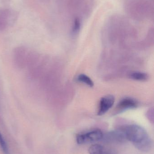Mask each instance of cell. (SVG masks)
<instances>
[{"label": "cell", "instance_id": "1", "mask_svg": "<svg viewBox=\"0 0 154 154\" xmlns=\"http://www.w3.org/2000/svg\"><path fill=\"white\" fill-rule=\"evenodd\" d=\"M127 141H130L139 151L147 152L152 149V142L146 131L136 125H129L121 128Z\"/></svg>", "mask_w": 154, "mask_h": 154}, {"label": "cell", "instance_id": "2", "mask_svg": "<svg viewBox=\"0 0 154 154\" xmlns=\"http://www.w3.org/2000/svg\"><path fill=\"white\" fill-rule=\"evenodd\" d=\"M126 9L130 16L136 20H144L153 15V9L145 0H127Z\"/></svg>", "mask_w": 154, "mask_h": 154}, {"label": "cell", "instance_id": "3", "mask_svg": "<svg viewBox=\"0 0 154 154\" xmlns=\"http://www.w3.org/2000/svg\"><path fill=\"white\" fill-rule=\"evenodd\" d=\"M31 51L24 47L15 48L13 52V60L14 66L19 69L26 68Z\"/></svg>", "mask_w": 154, "mask_h": 154}, {"label": "cell", "instance_id": "4", "mask_svg": "<svg viewBox=\"0 0 154 154\" xmlns=\"http://www.w3.org/2000/svg\"><path fill=\"white\" fill-rule=\"evenodd\" d=\"M104 134L99 129H95L82 134H80L76 136V141L78 144L83 145L101 141Z\"/></svg>", "mask_w": 154, "mask_h": 154}, {"label": "cell", "instance_id": "5", "mask_svg": "<svg viewBox=\"0 0 154 154\" xmlns=\"http://www.w3.org/2000/svg\"><path fill=\"white\" fill-rule=\"evenodd\" d=\"M102 140L105 143L116 144L124 143L127 141L124 133L121 128L104 134Z\"/></svg>", "mask_w": 154, "mask_h": 154}, {"label": "cell", "instance_id": "6", "mask_svg": "<svg viewBox=\"0 0 154 154\" xmlns=\"http://www.w3.org/2000/svg\"><path fill=\"white\" fill-rule=\"evenodd\" d=\"M115 98L113 95H107L103 97L99 101L97 115L102 116L107 113L114 105Z\"/></svg>", "mask_w": 154, "mask_h": 154}, {"label": "cell", "instance_id": "7", "mask_svg": "<svg viewBox=\"0 0 154 154\" xmlns=\"http://www.w3.org/2000/svg\"><path fill=\"white\" fill-rule=\"evenodd\" d=\"M138 102L134 99L125 97L122 99L118 104L117 109L120 111L135 108L138 106Z\"/></svg>", "mask_w": 154, "mask_h": 154}, {"label": "cell", "instance_id": "8", "mask_svg": "<svg viewBox=\"0 0 154 154\" xmlns=\"http://www.w3.org/2000/svg\"><path fill=\"white\" fill-rule=\"evenodd\" d=\"M78 82L87 85L88 87L92 88L94 86V83L92 80L85 74H80L79 75L77 78Z\"/></svg>", "mask_w": 154, "mask_h": 154}, {"label": "cell", "instance_id": "9", "mask_svg": "<svg viewBox=\"0 0 154 154\" xmlns=\"http://www.w3.org/2000/svg\"><path fill=\"white\" fill-rule=\"evenodd\" d=\"M130 78L138 81H145L148 80L149 76L146 73L141 72H134L131 73Z\"/></svg>", "mask_w": 154, "mask_h": 154}, {"label": "cell", "instance_id": "10", "mask_svg": "<svg viewBox=\"0 0 154 154\" xmlns=\"http://www.w3.org/2000/svg\"><path fill=\"white\" fill-rule=\"evenodd\" d=\"M105 147L101 145L95 144L92 145L89 148V154H103Z\"/></svg>", "mask_w": 154, "mask_h": 154}, {"label": "cell", "instance_id": "11", "mask_svg": "<svg viewBox=\"0 0 154 154\" xmlns=\"http://www.w3.org/2000/svg\"><path fill=\"white\" fill-rule=\"evenodd\" d=\"M81 26L80 20L78 17H76L73 22L72 26V32L73 34H77L79 31Z\"/></svg>", "mask_w": 154, "mask_h": 154}, {"label": "cell", "instance_id": "12", "mask_svg": "<svg viewBox=\"0 0 154 154\" xmlns=\"http://www.w3.org/2000/svg\"><path fill=\"white\" fill-rule=\"evenodd\" d=\"M0 147L2 148L4 154H10L7 144L1 133H0Z\"/></svg>", "mask_w": 154, "mask_h": 154}, {"label": "cell", "instance_id": "13", "mask_svg": "<svg viewBox=\"0 0 154 154\" xmlns=\"http://www.w3.org/2000/svg\"><path fill=\"white\" fill-rule=\"evenodd\" d=\"M103 154H118L116 151L112 148H106L105 147Z\"/></svg>", "mask_w": 154, "mask_h": 154}]
</instances>
